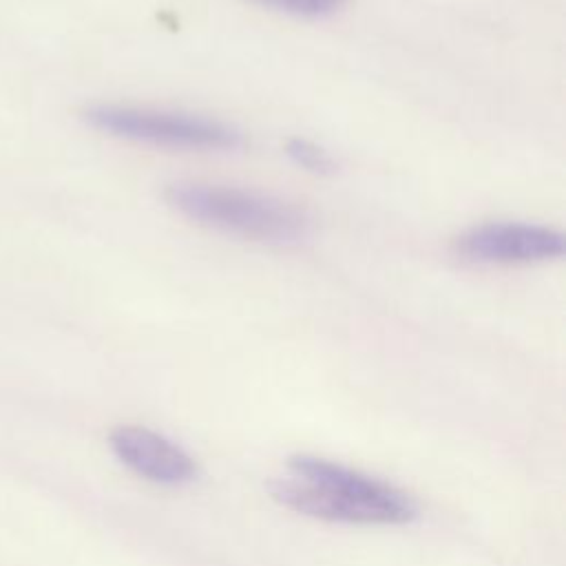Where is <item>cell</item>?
Listing matches in <instances>:
<instances>
[{
    "instance_id": "cell-4",
    "label": "cell",
    "mask_w": 566,
    "mask_h": 566,
    "mask_svg": "<svg viewBox=\"0 0 566 566\" xmlns=\"http://www.w3.org/2000/svg\"><path fill=\"white\" fill-rule=\"evenodd\" d=\"M564 250L559 230L526 221H489L455 239V254L480 265H535L559 259Z\"/></svg>"
},
{
    "instance_id": "cell-5",
    "label": "cell",
    "mask_w": 566,
    "mask_h": 566,
    "mask_svg": "<svg viewBox=\"0 0 566 566\" xmlns=\"http://www.w3.org/2000/svg\"><path fill=\"white\" fill-rule=\"evenodd\" d=\"M108 447L124 467L148 482L175 486L192 482L199 473L197 462L181 447L146 427L119 424L111 429Z\"/></svg>"
},
{
    "instance_id": "cell-7",
    "label": "cell",
    "mask_w": 566,
    "mask_h": 566,
    "mask_svg": "<svg viewBox=\"0 0 566 566\" xmlns=\"http://www.w3.org/2000/svg\"><path fill=\"white\" fill-rule=\"evenodd\" d=\"M285 153L296 166H301L310 172H316V175H329L336 168L332 155L310 139H301V137L290 139L285 144Z\"/></svg>"
},
{
    "instance_id": "cell-6",
    "label": "cell",
    "mask_w": 566,
    "mask_h": 566,
    "mask_svg": "<svg viewBox=\"0 0 566 566\" xmlns=\"http://www.w3.org/2000/svg\"><path fill=\"white\" fill-rule=\"evenodd\" d=\"M248 2L270 11L294 15V18L321 20L338 13L349 0H248Z\"/></svg>"
},
{
    "instance_id": "cell-3",
    "label": "cell",
    "mask_w": 566,
    "mask_h": 566,
    "mask_svg": "<svg viewBox=\"0 0 566 566\" xmlns=\"http://www.w3.org/2000/svg\"><path fill=\"white\" fill-rule=\"evenodd\" d=\"M82 117L108 137L155 148L228 153L243 146V133L237 126L186 111L102 102L86 106Z\"/></svg>"
},
{
    "instance_id": "cell-1",
    "label": "cell",
    "mask_w": 566,
    "mask_h": 566,
    "mask_svg": "<svg viewBox=\"0 0 566 566\" xmlns=\"http://www.w3.org/2000/svg\"><path fill=\"white\" fill-rule=\"evenodd\" d=\"M270 497L301 515L347 524H407L418 506L409 493L338 462L290 455L285 471L268 480Z\"/></svg>"
},
{
    "instance_id": "cell-2",
    "label": "cell",
    "mask_w": 566,
    "mask_h": 566,
    "mask_svg": "<svg viewBox=\"0 0 566 566\" xmlns=\"http://www.w3.org/2000/svg\"><path fill=\"white\" fill-rule=\"evenodd\" d=\"M166 201L197 226L276 248L303 243L312 234L310 214L279 197L208 181H177Z\"/></svg>"
}]
</instances>
